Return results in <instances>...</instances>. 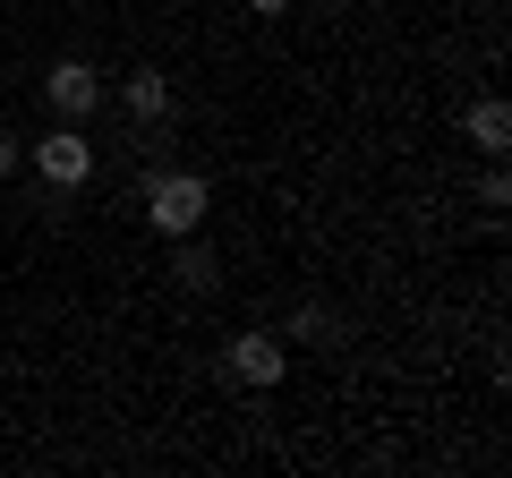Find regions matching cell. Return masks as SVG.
Returning <instances> with one entry per match:
<instances>
[{
    "mask_svg": "<svg viewBox=\"0 0 512 478\" xmlns=\"http://www.w3.org/2000/svg\"><path fill=\"white\" fill-rule=\"evenodd\" d=\"M205 205H214V188H205L197 171H154V180H146V222L163 239H188L205 222Z\"/></svg>",
    "mask_w": 512,
    "mask_h": 478,
    "instance_id": "1",
    "label": "cell"
},
{
    "mask_svg": "<svg viewBox=\"0 0 512 478\" xmlns=\"http://www.w3.org/2000/svg\"><path fill=\"white\" fill-rule=\"evenodd\" d=\"M231 376L265 393V385H282V376H291V350H282L274 333H239V342H231Z\"/></svg>",
    "mask_w": 512,
    "mask_h": 478,
    "instance_id": "3",
    "label": "cell"
},
{
    "mask_svg": "<svg viewBox=\"0 0 512 478\" xmlns=\"http://www.w3.org/2000/svg\"><path fill=\"white\" fill-rule=\"evenodd\" d=\"M26 163V146H18V137H9V129H0V180H9V171H18Z\"/></svg>",
    "mask_w": 512,
    "mask_h": 478,
    "instance_id": "10",
    "label": "cell"
},
{
    "mask_svg": "<svg viewBox=\"0 0 512 478\" xmlns=\"http://www.w3.org/2000/svg\"><path fill=\"white\" fill-rule=\"evenodd\" d=\"M248 9H256V18H282V9H291V0H248Z\"/></svg>",
    "mask_w": 512,
    "mask_h": 478,
    "instance_id": "11",
    "label": "cell"
},
{
    "mask_svg": "<svg viewBox=\"0 0 512 478\" xmlns=\"http://www.w3.org/2000/svg\"><path fill=\"white\" fill-rule=\"evenodd\" d=\"M478 205H487V214H504V205H512V180H504V171H487V180H478Z\"/></svg>",
    "mask_w": 512,
    "mask_h": 478,
    "instance_id": "8",
    "label": "cell"
},
{
    "mask_svg": "<svg viewBox=\"0 0 512 478\" xmlns=\"http://www.w3.org/2000/svg\"><path fill=\"white\" fill-rule=\"evenodd\" d=\"M461 137H470L478 154H504L512 146V103H504V94H478V103L461 111Z\"/></svg>",
    "mask_w": 512,
    "mask_h": 478,
    "instance_id": "5",
    "label": "cell"
},
{
    "mask_svg": "<svg viewBox=\"0 0 512 478\" xmlns=\"http://www.w3.org/2000/svg\"><path fill=\"white\" fill-rule=\"evenodd\" d=\"M26 163H35L52 188H86V180H94V146H86V129H77V120H60L43 146H26Z\"/></svg>",
    "mask_w": 512,
    "mask_h": 478,
    "instance_id": "2",
    "label": "cell"
},
{
    "mask_svg": "<svg viewBox=\"0 0 512 478\" xmlns=\"http://www.w3.org/2000/svg\"><path fill=\"white\" fill-rule=\"evenodd\" d=\"M120 103L137 111V120H163V111H171V77L163 69H128L120 77Z\"/></svg>",
    "mask_w": 512,
    "mask_h": 478,
    "instance_id": "6",
    "label": "cell"
},
{
    "mask_svg": "<svg viewBox=\"0 0 512 478\" xmlns=\"http://www.w3.org/2000/svg\"><path fill=\"white\" fill-rule=\"evenodd\" d=\"M214 274H222V265H214V248H205V239L188 231V239H180V257H171V282H180V291H214Z\"/></svg>",
    "mask_w": 512,
    "mask_h": 478,
    "instance_id": "7",
    "label": "cell"
},
{
    "mask_svg": "<svg viewBox=\"0 0 512 478\" xmlns=\"http://www.w3.org/2000/svg\"><path fill=\"white\" fill-rule=\"evenodd\" d=\"M43 94H52L60 120H86L94 103H103V77L86 69V60H52V77H43Z\"/></svg>",
    "mask_w": 512,
    "mask_h": 478,
    "instance_id": "4",
    "label": "cell"
},
{
    "mask_svg": "<svg viewBox=\"0 0 512 478\" xmlns=\"http://www.w3.org/2000/svg\"><path fill=\"white\" fill-rule=\"evenodd\" d=\"M291 333H299V342H316V333H333V308H299V316H291Z\"/></svg>",
    "mask_w": 512,
    "mask_h": 478,
    "instance_id": "9",
    "label": "cell"
}]
</instances>
